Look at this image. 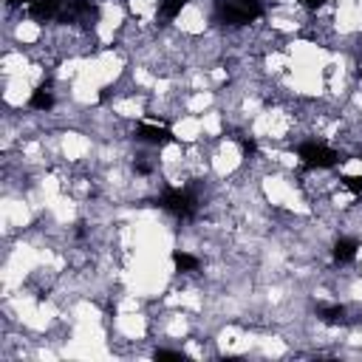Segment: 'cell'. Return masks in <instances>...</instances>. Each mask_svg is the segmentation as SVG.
Here are the masks:
<instances>
[{
    "mask_svg": "<svg viewBox=\"0 0 362 362\" xmlns=\"http://www.w3.org/2000/svg\"><path fill=\"white\" fill-rule=\"evenodd\" d=\"M161 206L178 218H192L195 215V198L187 189H167L161 198Z\"/></svg>",
    "mask_w": 362,
    "mask_h": 362,
    "instance_id": "cell-3",
    "label": "cell"
},
{
    "mask_svg": "<svg viewBox=\"0 0 362 362\" xmlns=\"http://www.w3.org/2000/svg\"><path fill=\"white\" fill-rule=\"evenodd\" d=\"M187 3H189V0H164L158 11H161V17H175Z\"/></svg>",
    "mask_w": 362,
    "mask_h": 362,
    "instance_id": "cell-10",
    "label": "cell"
},
{
    "mask_svg": "<svg viewBox=\"0 0 362 362\" xmlns=\"http://www.w3.org/2000/svg\"><path fill=\"white\" fill-rule=\"evenodd\" d=\"M23 3H34V0H8V6H23Z\"/></svg>",
    "mask_w": 362,
    "mask_h": 362,
    "instance_id": "cell-15",
    "label": "cell"
},
{
    "mask_svg": "<svg viewBox=\"0 0 362 362\" xmlns=\"http://www.w3.org/2000/svg\"><path fill=\"white\" fill-rule=\"evenodd\" d=\"M297 153H300V158H303V164H305V167L331 170V167H337V164H339V153H337V150H331V147H325V144H314V141H308V144H303Z\"/></svg>",
    "mask_w": 362,
    "mask_h": 362,
    "instance_id": "cell-2",
    "label": "cell"
},
{
    "mask_svg": "<svg viewBox=\"0 0 362 362\" xmlns=\"http://www.w3.org/2000/svg\"><path fill=\"white\" fill-rule=\"evenodd\" d=\"M156 359H184L181 351H156Z\"/></svg>",
    "mask_w": 362,
    "mask_h": 362,
    "instance_id": "cell-12",
    "label": "cell"
},
{
    "mask_svg": "<svg viewBox=\"0 0 362 362\" xmlns=\"http://www.w3.org/2000/svg\"><path fill=\"white\" fill-rule=\"evenodd\" d=\"M173 266L178 272H192V269H198V257L187 255V252H173Z\"/></svg>",
    "mask_w": 362,
    "mask_h": 362,
    "instance_id": "cell-8",
    "label": "cell"
},
{
    "mask_svg": "<svg viewBox=\"0 0 362 362\" xmlns=\"http://www.w3.org/2000/svg\"><path fill=\"white\" fill-rule=\"evenodd\" d=\"M240 147H243V153H255V141H246V139H243Z\"/></svg>",
    "mask_w": 362,
    "mask_h": 362,
    "instance_id": "cell-13",
    "label": "cell"
},
{
    "mask_svg": "<svg viewBox=\"0 0 362 362\" xmlns=\"http://www.w3.org/2000/svg\"><path fill=\"white\" fill-rule=\"evenodd\" d=\"M303 3H305V6H308V8H320V6H322V3H325V0H303Z\"/></svg>",
    "mask_w": 362,
    "mask_h": 362,
    "instance_id": "cell-14",
    "label": "cell"
},
{
    "mask_svg": "<svg viewBox=\"0 0 362 362\" xmlns=\"http://www.w3.org/2000/svg\"><path fill=\"white\" fill-rule=\"evenodd\" d=\"M356 249H359V243L354 238H339L334 243V260L337 263H351L356 257Z\"/></svg>",
    "mask_w": 362,
    "mask_h": 362,
    "instance_id": "cell-5",
    "label": "cell"
},
{
    "mask_svg": "<svg viewBox=\"0 0 362 362\" xmlns=\"http://www.w3.org/2000/svg\"><path fill=\"white\" fill-rule=\"evenodd\" d=\"M320 320H322L325 325H342V322H345V308H342V305L320 308Z\"/></svg>",
    "mask_w": 362,
    "mask_h": 362,
    "instance_id": "cell-7",
    "label": "cell"
},
{
    "mask_svg": "<svg viewBox=\"0 0 362 362\" xmlns=\"http://www.w3.org/2000/svg\"><path fill=\"white\" fill-rule=\"evenodd\" d=\"M28 105H31V107H37V110H48V107L54 105V96H51V93H48L45 88H37V90L31 93Z\"/></svg>",
    "mask_w": 362,
    "mask_h": 362,
    "instance_id": "cell-9",
    "label": "cell"
},
{
    "mask_svg": "<svg viewBox=\"0 0 362 362\" xmlns=\"http://www.w3.org/2000/svg\"><path fill=\"white\" fill-rule=\"evenodd\" d=\"M342 184H345L354 195H362V175H342Z\"/></svg>",
    "mask_w": 362,
    "mask_h": 362,
    "instance_id": "cell-11",
    "label": "cell"
},
{
    "mask_svg": "<svg viewBox=\"0 0 362 362\" xmlns=\"http://www.w3.org/2000/svg\"><path fill=\"white\" fill-rule=\"evenodd\" d=\"M57 6H59V0H34V3H28V11H31L34 20L45 23L57 14Z\"/></svg>",
    "mask_w": 362,
    "mask_h": 362,
    "instance_id": "cell-6",
    "label": "cell"
},
{
    "mask_svg": "<svg viewBox=\"0 0 362 362\" xmlns=\"http://www.w3.org/2000/svg\"><path fill=\"white\" fill-rule=\"evenodd\" d=\"M136 136L141 141H147V144H167V141H173V133L164 124H156V122H141Z\"/></svg>",
    "mask_w": 362,
    "mask_h": 362,
    "instance_id": "cell-4",
    "label": "cell"
},
{
    "mask_svg": "<svg viewBox=\"0 0 362 362\" xmlns=\"http://www.w3.org/2000/svg\"><path fill=\"white\" fill-rule=\"evenodd\" d=\"M263 14V6L257 0H223L221 3V17L229 25H246Z\"/></svg>",
    "mask_w": 362,
    "mask_h": 362,
    "instance_id": "cell-1",
    "label": "cell"
}]
</instances>
